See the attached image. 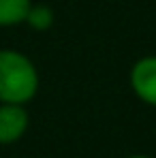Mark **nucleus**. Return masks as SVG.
Instances as JSON below:
<instances>
[{
    "label": "nucleus",
    "mask_w": 156,
    "mask_h": 158,
    "mask_svg": "<svg viewBox=\"0 0 156 158\" xmlns=\"http://www.w3.org/2000/svg\"><path fill=\"white\" fill-rule=\"evenodd\" d=\"M36 64L17 49H0V105L26 107L39 92Z\"/></svg>",
    "instance_id": "f257e3e1"
},
{
    "label": "nucleus",
    "mask_w": 156,
    "mask_h": 158,
    "mask_svg": "<svg viewBox=\"0 0 156 158\" xmlns=\"http://www.w3.org/2000/svg\"><path fill=\"white\" fill-rule=\"evenodd\" d=\"M133 94L150 107H156V53L139 58L129 73Z\"/></svg>",
    "instance_id": "f03ea898"
},
{
    "label": "nucleus",
    "mask_w": 156,
    "mask_h": 158,
    "mask_svg": "<svg viewBox=\"0 0 156 158\" xmlns=\"http://www.w3.org/2000/svg\"><path fill=\"white\" fill-rule=\"evenodd\" d=\"M124 158H154V156H148V154H130V156H124Z\"/></svg>",
    "instance_id": "423d86ee"
},
{
    "label": "nucleus",
    "mask_w": 156,
    "mask_h": 158,
    "mask_svg": "<svg viewBox=\"0 0 156 158\" xmlns=\"http://www.w3.org/2000/svg\"><path fill=\"white\" fill-rule=\"evenodd\" d=\"M32 0H0V28L26 24Z\"/></svg>",
    "instance_id": "20e7f679"
},
{
    "label": "nucleus",
    "mask_w": 156,
    "mask_h": 158,
    "mask_svg": "<svg viewBox=\"0 0 156 158\" xmlns=\"http://www.w3.org/2000/svg\"><path fill=\"white\" fill-rule=\"evenodd\" d=\"M30 115L24 105H0V145L17 143L28 131Z\"/></svg>",
    "instance_id": "7ed1b4c3"
},
{
    "label": "nucleus",
    "mask_w": 156,
    "mask_h": 158,
    "mask_svg": "<svg viewBox=\"0 0 156 158\" xmlns=\"http://www.w3.org/2000/svg\"><path fill=\"white\" fill-rule=\"evenodd\" d=\"M26 24L36 32H45L53 26V11L47 4H34L30 6V13L26 17Z\"/></svg>",
    "instance_id": "39448f33"
}]
</instances>
